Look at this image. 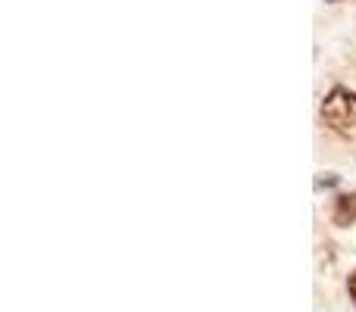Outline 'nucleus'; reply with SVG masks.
I'll use <instances>...</instances> for the list:
<instances>
[{"instance_id":"f257e3e1","label":"nucleus","mask_w":356,"mask_h":312,"mask_svg":"<svg viewBox=\"0 0 356 312\" xmlns=\"http://www.w3.org/2000/svg\"><path fill=\"white\" fill-rule=\"evenodd\" d=\"M322 119L341 138H350L356 131V91L350 88H332L322 100Z\"/></svg>"},{"instance_id":"f03ea898","label":"nucleus","mask_w":356,"mask_h":312,"mask_svg":"<svg viewBox=\"0 0 356 312\" xmlns=\"http://www.w3.org/2000/svg\"><path fill=\"white\" fill-rule=\"evenodd\" d=\"M332 222L341 228L353 225L356 222V194H341L334 200V209H332Z\"/></svg>"},{"instance_id":"7ed1b4c3","label":"nucleus","mask_w":356,"mask_h":312,"mask_svg":"<svg viewBox=\"0 0 356 312\" xmlns=\"http://www.w3.org/2000/svg\"><path fill=\"white\" fill-rule=\"evenodd\" d=\"M334 184H338V175H328V178H319L316 188H334Z\"/></svg>"},{"instance_id":"20e7f679","label":"nucleus","mask_w":356,"mask_h":312,"mask_svg":"<svg viewBox=\"0 0 356 312\" xmlns=\"http://www.w3.org/2000/svg\"><path fill=\"white\" fill-rule=\"evenodd\" d=\"M347 290H350V297H353V303H356V272L350 275V281H347Z\"/></svg>"},{"instance_id":"39448f33","label":"nucleus","mask_w":356,"mask_h":312,"mask_svg":"<svg viewBox=\"0 0 356 312\" xmlns=\"http://www.w3.org/2000/svg\"><path fill=\"white\" fill-rule=\"evenodd\" d=\"M328 3H341V0H328Z\"/></svg>"}]
</instances>
